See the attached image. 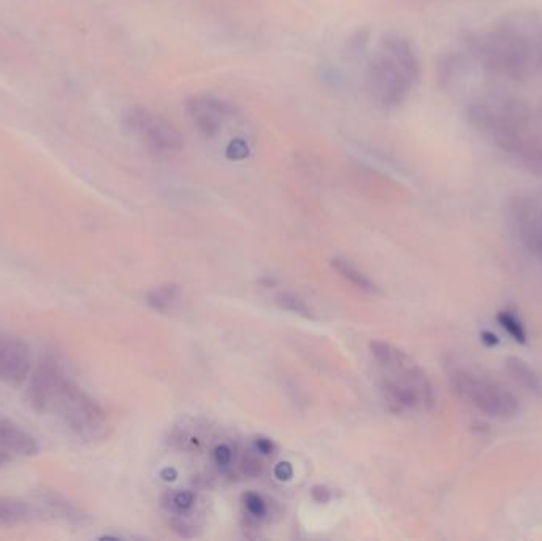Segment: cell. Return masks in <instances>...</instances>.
<instances>
[{
  "instance_id": "obj_1",
  "label": "cell",
  "mask_w": 542,
  "mask_h": 541,
  "mask_svg": "<svg viewBox=\"0 0 542 541\" xmlns=\"http://www.w3.org/2000/svg\"><path fill=\"white\" fill-rule=\"evenodd\" d=\"M29 402L40 413H56L84 442H97L107 437L105 411L65 375L53 357H46L37 367L29 386Z\"/></svg>"
},
{
  "instance_id": "obj_2",
  "label": "cell",
  "mask_w": 542,
  "mask_h": 541,
  "mask_svg": "<svg viewBox=\"0 0 542 541\" xmlns=\"http://www.w3.org/2000/svg\"><path fill=\"white\" fill-rule=\"evenodd\" d=\"M370 350L379 369V389L394 413L430 410L435 403L432 381L405 351L386 342H371Z\"/></svg>"
},
{
  "instance_id": "obj_3",
  "label": "cell",
  "mask_w": 542,
  "mask_h": 541,
  "mask_svg": "<svg viewBox=\"0 0 542 541\" xmlns=\"http://www.w3.org/2000/svg\"><path fill=\"white\" fill-rule=\"evenodd\" d=\"M420 78V64L413 45L400 35H387L368 66L371 96L382 107H398L413 93Z\"/></svg>"
},
{
  "instance_id": "obj_4",
  "label": "cell",
  "mask_w": 542,
  "mask_h": 541,
  "mask_svg": "<svg viewBox=\"0 0 542 541\" xmlns=\"http://www.w3.org/2000/svg\"><path fill=\"white\" fill-rule=\"evenodd\" d=\"M449 380L454 391L487 418L509 419L519 411L516 394L478 370L454 365L449 370Z\"/></svg>"
},
{
  "instance_id": "obj_5",
  "label": "cell",
  "mask_w": 542,
  "mask_h": 541,
  "mask_svg": "<svg viewBox=\"0 0 542 541\" xmlns=\"http://www.w3.org/2000/svg\"><path fill=\"white\" fill-rule=\"evenodd\" d=\"M506 215L520 245L542 262V192H520L512 197Z\"/></svg>"
},
{
  "instance_id": "obj_6",
  "label": "cell",
  "mask_w": 542,
  "mask_h": 541,
  "mask_svg": "<svg viewBox=\"0 0 542 541\" xmlns=\"http://www.w3.org/2000/svg\"><path fill=\"white\" fill-rule=\"evenodd\" d=\"M124 129L137 137L146 148L154 153H175L183 146L180 132L162 116L154 115L145 108H129L124 113Z\"/></svg>"
},
{
  "instance_id": "obj_7",
  "label": "cell",
  "mask_w": 542,
  "mask_h": 541,
  "mask_svg": "<svg viewBox=\"0 0 542 541\" xmlns=\"http://www.w3.org/2000/svg\"><path fill=\"white\" fill-rule=\"evenodd\" d=\"M31 370V351L15 335L0 332V381L18 384Z\"/></svg>"
},
{
  "instance_id": "obj_8",
  "label": "cell",
  "mask_w": 542,
  "mask_h": 541,
  "mask_svg": "<svg viewBox=\"0 0 542 541\" xmlns=\"http://www.w3.org/2000/svg\"><path fill=\"white\" fill-rule=\"evenodd\" d=\"M230 112L229 105L210 96L192 97L188 102L189 118L205 137L218 134Z\"/></svg>"
},
{
  "instance_id": "obj_9",
  "label": "cell",
  "mask_w": 542,
  "mask_h": 541,
  "mask_svg": "<svg viewBox=\"0 0 542 541\" xmlns=\"http://www.w3.org/2000/svg\"><path fill=\"white\" fill-rule=\"evenodd\" d=\"M0 449L12 457H31L39 454L40 445L34 435L7 416L0 415Z\"/></svg>"
},
{
  "instance_id": "obj_10",
  "label": "cell",
  "mask_w": 542,
  "mask_h": 541,
  "mask_svg": "<svg viewBox=\"0 0 542 541\" xmlns=\"http://www.w3.org/2000/svg\"><path fill=\"white\" fill-rule=\"evenodd\" d=\"M42 518V507L37 499L29 502L15 497H0V526H18Z\"/></svg>"
},
{
  "instance_id": "obj_11",
  "label": "cell",
  "mask_w": 542,
  "mask_h": 541,
  "mask_svg": "<svg viewBox=\"0 0 542 541\" xmlns=\"http://www.w3.org/2000/svg\"><path fill=\"white\" fill-rule=\"evenodd\" d=\"M504 369L508 372L509 377L516 381L519 386H522L523 389H527L533 394H541V375L528 362L517 356H509L504 359Z\"/></svg>"
},
{
  "instance_id": "obj_12",
  "label": "cell",
  "mask_w": 542,
  "mask_h": 541,
  "mask_svg": "<svg viewBox=\"0 0 542 541\" xmlns=\"http://www.w3.org/2000/svg\"><path fill=\"white\" fill-rule=\"evenodd\" d=\"M332 267L336 272L340 273L341 277L344 280H348L349 283L354 284L355 288H359L360 291L365 292H376V284L367 277L363 275L357 267H355L352 262H349L348 259L335 258L332 259Z\"/></svg>"
},
{
  "instance_id": "obj_13",
  "label": "cell",
  "mask_w": 542,
  "mask_h": 541,
  "mask_svg": "<svg viewBox=\"0 0 542 541\" xmlns=\"http://www.w3.org/2000/svg\"><path fill=\"white\" fill-rule=\"evenodd\" d=\"M180 294L181 289L178 284H162V286H159V288L148 292L146 302H148L149 307L154 308V310L165 311L175 304L178 297H180Z\"/></svg>"
},
{
  "instance_id": "obj_14",
  "label": "cell",
  "mask_w": 542,
  "mask_h": 541,
  "mask_svg": "<svg viewBox=\"0 0 542 541\" xmlns=\"http://www.w3.org/2000/svg\"><path fill=\"white\" fill-rule=\"evenodd\" d=\"M498 323L517 343H527V329L523 326L522 319L516 315V311L503 310L498 313Z\"/></svg>"
},
{
  "instance_id": "obj_15",
  "label": "cell",
  "mask_w": 542,
  "mask_h": 541,
  "mask_svg": "<svg viewBox=\"0 0 542 541\" xmlns=\"http://www.w3.org/2000/svg\"><path fill=\"white\" fill-rule=\"evenodd\" d=\"M276 304L283 308V310L292 311L295 315L303 316V318H316L310 305L306 304L302 297L295 296L291 292H283V294L276 296Z\"/></svg>"
},
{
  "instance_id": "obj_16",
  "label": "cell",
  "mask_w": 542,
  "mask_h": 541,
  "mask_svg": "<svg viewBox=\"0 0 542 541\" xmlns=\"http://www.w3.org/2000/svg\"><path fill=\"white\" fill-rule=\"evenodd\" d=\"M243 502H245L246 511L252 518L262 519L267 516L268 508L265 500L260 497L256 492H248L243 495Z\"/></svg>"
},
{
  "instance_id": "obj_17",
  "label": "cell",
  "mask_w": 542,
  "mask_h": 541,
  "mask_svg": "<svg viewBox=\"0 0 542 541\" xmlns=\"http://www.w3.org/2000/svg\"><path fill=\"white\" fill-rule=\"evenodd\" d=\"M214 462L219 465L221 469H229L233 464V451L229 445L216 446L213 453Z\"/></svg>"
},
{
  "instance_id": "obj_18",
  "label": "cell",
  "mask_w": 542,
  "mask_h": 541,
  "mask_svg": "<svg viewBox=\"0 0 542 541\" xmlns=\"http://www.w3.org/2000/svg\"><path fill=\"white\" fill-rule=\"evenodd\" d=\"M241 470L246 476H257L262 472V462L254 456L246 457L243 464H241Z\"/></svg>"
},
{
  "instance_id": "obj_19",
  "label": "cell",
  "mask_w": 542,
  "mask_h": 541,
  "mask_svg": "<svg viewBox=\"0 0 542 541\" xmlns=\"http://www.w3.org/2000/svg\"><path fill=\"white\" fill-rule=\"evenodd\" d=\"M294 475V470H292V465L289 462H281V464L276 465L275 476L278 480L289 481Z\"/></svg>"
},
{
  "instance_id": "obj_20",
  "label": "cell",
  "mask_w": 542,
  "mask_h": 541,
  "mask_svg": "<svg viewBox=\"0 0 542 541\" xmlns=\"http://www.w3.org/2000/svg\"><path fill=\"white\" fill-rule=\"evenodd\" d=\"M311 495H313V499L317 503H327L332 500V492H330L329 488H325V486H314Z\"/></svg>"
},
{
  "instance_id": "obj_21",
  "label": "cell",
  "mask_w": 542,
  "mask_h": 541,
  "mask_svg": "<svg viewBox=\"0 0 542 541\" xmlns=\"http://www.w3.org/2000/svg\"><path fill=\"white\" fill-rule=\"evenodd\" d=\"M256 449L257 451H259L260 454H264V456H268V454L273 453V449H275V445H273V442H271V440H268V438L259 437L256 440Z\"/></svg>"
},
{
  "instance_id": "obj_22",
  "label": "cell",
  "mask_w": 542,
  "mask_h": 541,
  "mask_svg": "<svg viewBox=\"0 0 542 541\" xmlns=\"http://www.w3.org/2000/svg\"><path fill=\"white\" fill-rule=\"evenodd\" d=\"M12 461V457L8 456L5 451H2L0 449V467H4L5 464H8V462Z\"/></svg>"
},
{
  "instance_id": "obj_23",
  "label": "cell",
  "mask_w": 542,
  "mask_h": 541,
  "mask_svg": "<svg viewBox=\"0 0 542 541\" xmlns=\"http://www.w3.org/2000/svg\"><path fill=\"white\" fill-rule=\"evenodd\" d=\"M167 476H170V478H168V481L175 480V476H176L175 470L165 469L164 472H162V478H164V480H167Z\"/></svg>"
}]
</instances>
